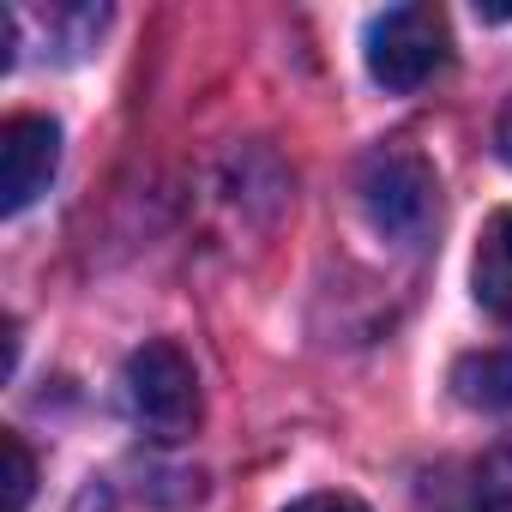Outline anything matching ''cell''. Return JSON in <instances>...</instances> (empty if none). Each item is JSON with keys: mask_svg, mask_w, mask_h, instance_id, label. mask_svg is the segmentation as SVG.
<instances>
[{"mask_svg": "<svg viewBox=\"0 0 512 512\" xmlns=\"http://www.w3.org/2000/svg\"><path fill=\"white\" fill-rule=\"evenodd\" d=\"M127 410L145 434L181 440L199 428V374L175 344H145L127 356Z\"/></svg>", "mask_w": 512, "mask_h": 512, "instance_id": "3", "label": "cell"}, {"mask_svg": "<svg viewBox=\"0 0 512 512\" xmlns=\"http://www.w3.org/2000/svg\"><path fill=\"white\" fill-rule=\"evenodd\" d=\"M290 512H368L356 494H302Z\"/></svg>", "mask_w": 512, "mask_h": 512, "instance_id": "9", "label": "cell"}, {"mask_svg": "<svg viewBox=\"0 0 512 512\" xmlns=\"http://www.w3.org/2000/svg\"><path fill=\"white\" fill-rule=\"evenodd\" d=\"M452 386L476 410H512V350H482L452 368Z\"/></svg>", "mask_w": 512, "mask_h": 512, "instance_id": "6", "label": "cell"}, {"mask_svg": "<svg viewBox=\"0 0 512 512\" xmlns=\"http://www.w3.org/2000/svg\"><path fill=\"white\" fill-rule=\"evenodd\" d=\"M470 284H476V302L512 326V205L488 217L482 241H476V266H470Z\"/></svg>", "mask_w": 512, "mask_h": 512, "instance_id": "5", "label": "cell"}, {"mask_svg": "<svg viewBox=\"0 0 512 512\" xmlns=\"http://www.w3.org/2000/svg\"><path fill=\"white\" fill-rule=\"evenodd\" d=\"M446 61H452V37L440 7H392L368 25V73L392 97L422 91L428 79L446 73Z\"/></svg>", "mask_w": 512, "mask_h": 512, "instance_id": "2", "label": "cell"}, {"mask_svg": "<svg viewBox=\"0 0 512 512\" xmlns=\"http://www.w3.org/2000/svg\"><path fill=\"white\" fill-rule=\"evenodd\" d=\"M470 500H476V512H512V440L494 446V452L476 464V476H470Z\"/></svg>", "mask_w": 512, "mask_h": 512, "instance_id": "8", "label": "cell"}, {"mask_svg": "<svg viewBox=\"0 0 512 512\" xmlns=\"http://www.w3.org/2000/svg\"><path fill=\"white\" fill-rule=\"evenodd\" d=\"M356 193H362L368 223H374L380 235L404 241V247L428 241L434 223H440V181H434L428 157H422L416 145H404V139H392V145H380V151L362 157Z\"/></svg>", "mask_w": 512, "mask_h": 512, "instance_id": "1", "label": "cell"}, {"mask_svg": "<svg viewBox=\"0 0 512 512\" xmlns=\"http://www.w3.org/2000/svg\"><path fill=\"white\" fill-rule=\"evenodd\" d=\"M0 458H7V482H0V512H25L31 488H37V458L25 446V434H0Z\"/></svg>", "mask_w": 512, "mask_h": 512, "instance_id": "7", "label": "cell"}, {"mask_svg": "<svg viewBox=\"0 0 512 512\" xmlns=\"http://www.w3.org/2000/svg\"><path fill=\"white\" fill-rule=\"evenodd\" d=\"M61 163V127L49 115H13L0 127V205L25 211L37 193H49Z\"/></svg>", "mask_w": 512, "mask_h": 512, "instance_id": "4", "label": "cell"}, {"mask_svg": "<svg viewBox=\"0 0 512 512\" xmlns=\"http://www.w3.org/2000/svg\"><path fill=\"white\" fill-rule=\"evenodd\" d=\"M494 151L512 163V103H506V109H500V121H494Z\"/></svg>", "mask_w": 512, "mask_h": 512, "instance_id": "10", "label": "cell"}]
</instances>
